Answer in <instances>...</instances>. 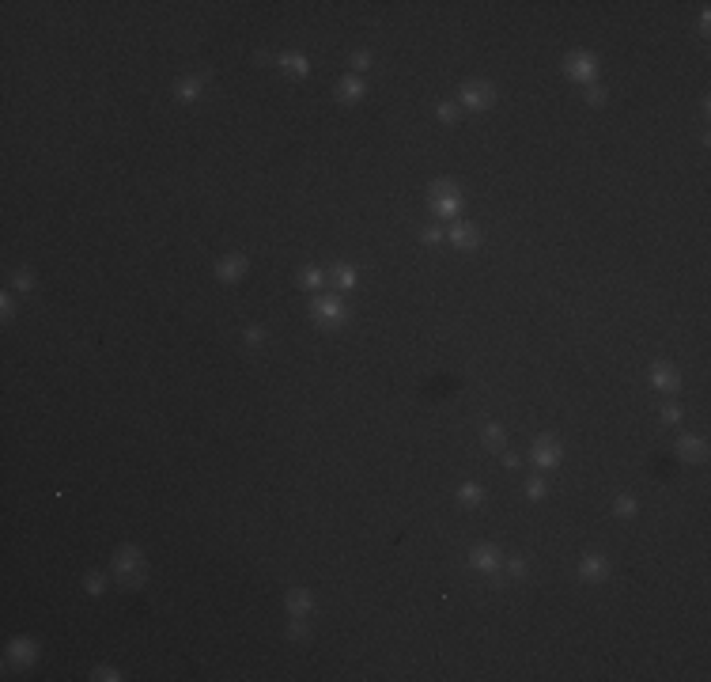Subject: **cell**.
Segmentation results:
<instances>
[{
    "mask_svg": "<svg viewBox=\"0 0 711 682\" xmlns=\"http://www.w3.org/2000/svg\"><path fill=\"white\" fill-rule=\"evenodd\" d=\"M144 573H148V565H144V553L136 546H121L114 553V580H121L125 588L144 584Z\"/></svg>",
    "mask_w": 711,
    "mask_h": 682,
    "instance_id": "cell-1",
    "label": "cell"
},
{
    "mask_svg": "<svg viewBox=\"0 0 711 682\" xmlns=\"http://www.w3.org/2000/svg\"><path fill=\"white\" fill-rule=\"evenodd\" d=\"M427 201H432V213L439 220H458V213H462V197H458L454 182H435Z\"/></svg>",
    "mask_w": 711,
    "mask_h": 682,
    "instance_id": "cell-2",
    "label": "cell"
},
{
    "mask_svg": "<svg viewBox=\"0 0 711 682\" xmlns=\"http://www.w3.org/2000/svg\"><path fill=\"white\" fill-rule=\"evenodd\" d=\"M311 315H314V323L326 326V330H333V326H344V323H349V311H344V303L337 300V296H314Z\"/></svg>",
    "mask_w": 711,
    "mask_h": 682,
    "instance_id": "cell-3",
    "label": "cell"
},
{
    "mask_svg": "<svg viewBox=\"0 0 711 682\" xmlns=\"http://www.w3.org/2000/svg\"><path fill=\"white\" fill-rule=\"evenodd\" d=\"M462 107L465 110H488L492 102H496V91H492V84H484V80H470V84H462Z\"/></svg>",
    "mask_w": 711,
    "mask_h": 682,
    "instance_id": "cell-4",
    "label": "cell"
},
{
    "mask_svg": "<svg viewBox=\"0 0 711 682\" xmlns=\"http://www.w3.org/2000/svg\"><path fill=\"white\" fill-rule=\"evenodd\" d=\"M564 69H568L571 80H583V84H594V80H598V57H594V53H587V50L568 53Z\"/></svg>",
    "mask_w": 711,
    "mask_h": 682,
    "instance_id": "cell-5",
    "label": "cell"
},
{
    "mask_svg": "<svg viewBox=\"0 0 711 682\" xmlns=\"http://www.w3.org/2000/svg\"><path fill=\"white\" fill-rule=\"evenodd\" d=\"M560 444L556 440H548V436H541V440H533V467H541V470H553L556 463H560Z\"/></svg>",
    "mask_w": 711,
    "mask_h": 682,
    "instance_id": "cell-6",
    "label": "cell"
},
{
    "mask_svg": "<svg viewBox=\"0 0 711 682\" xmlns=\"http://www.w3.org/2000/svg\"><path fill=\"white\" fill-rule=\"evenodd\" d=\"M470 565L481 568V573H499V568H504V553H499L496 546H473Z\"/></svg>",
    "mask_w": 711,
    "mask_h": 682,
    "instance_id": "cell-7",
    "label": "cell"
},
{
    "mask_svg": "<svg viewBox=\"0 0 711 682\" xmlns=\"http://www.w3.org/2000/svg\"><path fill=\"white\" fill-rule=\"evenodd\" d=\"M246 254H228V258H220V266H216V277L223 280V285H235V280L246 277Z\"/></svg>",
    "mask_w": 711,
    "mask_h": 682,
    "instance_id": "cell-8",
    "label": "cell"
},
{
    "mask_svg": "<svg viewBox=\"0 0 711 682\" xmlns=\"http://www.w3.org/2000/svg\"><path fill=\"white\" fill-rule=\"evenodd\" d=\"M205 80H208L205 72H193V76H182V80L174 84V99H178V102H197V95L205 91Z\"/></svg>",
    "mask_w": 711,
    "mask_h": 682,
    "instance_id": "cell-9",
    "label": "cell"
},
{
    "mask_svg": "<svg viewBox=\"0 0 711 682\" xmlns=\"http://www.w3.org/2000/svg\"><path fill=\"white\" fill-rule=\"evenodd\" d=\"M579 576L591 580V584L605 580V576H609V561H605V553H587V557L579 561Z\"/></svg>",
    "mask_w": 711,
    "mask_h": 682,
    "instance_id": "cell-10",
    "label": "cell"
},
{
    "mask_svg": "<svg viewBox=\"0 0 711 682\" xmlns=\"http://www.w3.org/2000/svg\"><path fill=\"white\" fill-rule=\"evenodd\" d=\"M447 239L454 246H477V243H481V231H477L473 224H465V220H454L447 228Z\"/></svg>",
    "mask_w": 711,
    "mask_h": 682,
    "instance_id": "cell-11",
    "label": "cell"
},
{
    "mask_svg": "<svg viewBox=\"0 0 711 682\" xmlns=\"http://www.w3.org/2000/svg\"><path fill=\"white\" fill-rule=\"evenodd\" d=\"M35 656H38V645L35 640H27V637H15L12 645H8V663H35Z\"/></svg>",
    "mask_w": 711,
    "mask_h": 682,
    "instance_id": "cell-12",
    "label": "cell"
},
{
    "mask_svg": "<svg viewBox=\"0 0 711 682\" xmlns=\"http://www.w3.org/2000/svg\"><path fill=\"white\" fill-rule=\"evenodd\" d=\"M677 455H681L685 463H704V455H708V444L700 436H689L685 432L681 440H677Z\"/></svg>",
    "mask_w": 711,
    "mask_h": 682,
    "instance_id": "cell-13",
    "label": "cell"
},
{
    "mask_svg": "<svg viewBox=\"0 0 711 682\" xmlns=\"http://www.w3.org/2000/svg\"><path fill=\"white\" fill-rule=\"evenodd\" d=\"M651 383L658 391H677V387H681V375H677L674 364H654L651 368Z\"/></svg>",
    "mask_w": 711,
    "mask_h": 682,
    "instance_id": "cell-14",
    "label": "cell"
},
{
    "mask_svg": "<svg viewBox=\"0 0 711 682\" xmlns=\"http://www.w3.org/2000/svg\"><path fill=\"white\" fill-rule=\"evenodd\" d=\"M280 69H284V76H295V80H303V76H311V61L303 57V53H280Z\"/></svg>",
    "mask_w": 711,
    "mask_h": 682,
    "instance_id": "cell-15",
    "label": "cell"
},
{
    "mask_svg": "<svg viewBox=\"0 0 711 682\" xmlns=\"http://www.w3.org/2000/svg\"><path fill=\"white\" fill-rule=\"evenodd\" d=\"M363 91H367V87H363V80L356 76V72H349V76L337 84V99H341V102H360Z\"/></svg>",
    "mask_w": 711,
    "mask_h": 682,
    "instance_id": "cell-16",
    "label": "cell"
},
{
    "mask_svg": "<svg viewBox=\"0 0 711 682\" xmlns=\"http://www.w3.org/2000/svg\"><path fill=\"white\" fill-rule=\"evenodd\" d=\"M329 280H333L341 292H352L356 288V280H360V273H356V266H349V262H341V266H333L329 269Z\"/></svg>",
    "mask_w": 711,
    "mask_h": 682,
    "instance_id": "cell-17",
    "label": "cell"
},
{
    "mask_svg": "<svg viewBox=\"0 0 711 682\" xmlns=\"http://www.w3.org/2000/svg\"><path fill=\"white\" fill-rule=\"evenodd\" d=\"M326 280H329V273L322 269V266H306L303 273H299V285L311 288V292H322V288H326Z\"/></svg>",
    "mask_w": 711,
    "mask_h": 682,
    "instance_id": "cell-18",
    "label": "cell"
},
{
    "mask_svg": "<svg viewBox=\"0 0 711 682\" xmlns=\"http://www.w3.org/2000/svg\"><path fill=\"white\" fill-rule=\"evenodd\" d=\"M288 611H292L295 618H306V614H311V591H303V588H292V591H288Z\"/></svg>",
    "mask_w": 711,
    "mask_h": 682,
    "instance_id": "cell-19",
    "label": "cell"
},
{
    "mask_svg": "<svg viewBox=\"0 0 711 682\" xmlns=\"http://www.w3.org/2000/svg\"><path fill=\"white\" fill-rule=\"evenodd\" d=\"M481 440H484V444H488V447H496V451H499V447L507 444V432H504V424H496V421H492V424H484Z\"/></svg>",
    "mask_w": 711,
    "mask_h": 682,
    "instance_id": "cell-20",
    "label": "cell"
},
{
    "mask_svg": "<svg viewBox=\"0 0 711 682\" xmlns=\"http://www.w3.org/2000/svg\"><path fill=\"white\" fill-rule=\"evenodd\" d=\"M458 501H462L465 508H473V504H481V501H484V489L477 485V481H465V485L458 489Z\"/></svg>",
    "mask_w": 711,
    "mask_h": 682,
    "instance_id": "cell-21",
    "label": "cell"
},
{
    "mask_svg": "<svg viewBox=\"0 0 711 682\" xmlns=\"http://www.w3.org/2000/svg\"><path fill=\"white\" fill-rule=\"evenodd\" d=\"M12 288H15V292H30V288H35V273H30V269H15L12 273Z\"/></svg>",
    "mask_w": 711,
    "mask_h": 682,
    "instance_id": "cell-22",
    "label": "cell"
},
{
    "mask_svg": "<svg viewBox=\"0 0 711 682\" xmlns=\"http://www.w3.org/2000/svg\"><path fill=\"white\" fill-rule=\"evenodd\" d=\"M84 591H87V595H102V591H107V576H102V573H91V576L84 580Z\"/></svg>",
    "mask_w": 711,
    "mask_h": 682,
    "instance_id": "cell-23",
    "label": "cell"
},
{
    "mask_svg": "<svg viewBox=\"0 0 711 682\" xmlns=\"http://www.w3.org/2000/svg\"><path fill=\"white\" fill-rule=\"evenodd\" d=\"M242 341L250 345V349H257V345H265V326H246V334H242Z\"/></svg>",
    "mask_w": 711,
    "mask_h": 682,
    "instance_id": "cell-24",
    "label": "cell"
},
{
    "mask_svg": "<svg viewBox=\"0 0 711 682\" xmlns=\"http://www.w3.org/2000/svg\"><path fill=\"white\" fill-rule=\"evenodd\" d=\"M613 512H617V516H628V519H632V516H636V501H632V496H617Z\"/></svg>",
    "mask_w": 711,
    "mask_h": 682,
    "instance_id": "cell-25",
    "label": "cell"
},
{
    "mask_svg": "<svg viewBox=\"0 0 711 682\" xmlns=\"http://www.w3.org/2000/svg\"><path fill=\"white\" fill-rule=\"evenodd\" d=\"M526 496H530V501H541V496H545V481H541L537 474L526 481Z\"/></svg>",
    "mask_w": 711,
    "mask_h": 682,
    "instance_id": "cell-26",
    "label": "cell"
},
{
    "mask_svg": "<svg viewBox=\"0 0 711 682\" xmlns=\"http://www.w3.org/2000/svg\"><path fill=\"white\" fill-rule=\"evenodd\" d=\"M424 243H443V239H447V228H439V224H432V228H424Z\"/></svg>",
    "mask_w": 711,
    "mask_h": 682,
    "instance_id": "cell-27",
    "label": "cell"
},
{
    "mask_svg": "<svg viewBox=\"0 0 711 682\" xmlns=\"http://www.w3.org/2000/svg\"><path fill=\"white\" fill-rule=\"evenodd\" d=\"M288 637H292V640H303V637H306V622H303V618H295V614H292V625H288Z\"/></svg>",
    "mask_w": 711,
    "mask_h": 682,
    "instance_id": "cell-28",
    "label": "cell"
},
{
    "mask_svg": "<svg viewBox=\"0 0 711 682\" xmlns=\"http://www.w3.org/2000/svg\"><path fill=\"white\" fill-rule=\"evenodd\" d=\"M367 65H371V53H367V50H356V53H352V69H356V76H360V72L367 69Z\"/></svg>",
    "mask_w": 711,
    "mask_h": 682,
    "instance_id": "cell-29",
    "label": "cell"
},
{
    "mask_svg": "<svg viewBox=\"0 0 711 682\" xmlns=\"http://www.w3.org/2000/svg\"><path fill=\"white\" fill-rule=\"evenodd\" d=\"M435 114H439L443 122H454V118H458V102H439V110H435Z\"/></svg>",
    "mask_w": 711,
    "mask_h": 682,
    "instance_id": "cell-30",
    "label": "cell"
},
{
    "mask_svg": "<svg viewBox=\"0 0 711 682\" xmlns=\"http://www.w3.org/2000/svg\"><path fill=\"white\" fill-rule=\"evenodd\" d=\"M587 102H591V107H602V102H605V91H602L598 84H591V87H587Z\"/></svg>",
    "mask_w": 711,
    "mask_h": 682,
    "instance_id": "cell-31",
    "label": "cell"
},
{
    "mask_svg": "<svg viewBox=\"0 0 711 682\" xmlns=\"http://www.w3.org/2000/svg\"><path fill=\"white\" fill-rule=\"evenodd\" d=\"M91 679H95V682H118L121 675H118V671H114V667H99V671H95V675H91Z\"/></svg>",
    "mask_w": 711,
    "mask_h": 682,
    "instance_id": "cell-32",
    "label": "cell"
},
{
    "mask_svg": "<svg viewBox=\"0 0 711 682\" xmlns=\"http://www.w3.org/2000/svg\"><path fill=\"white\" fill-rule=\"evenodd\" d=\"M504 565H507V573H511V576L526 573V561H522V557H511V561H504Z\"/></svg>",
    "mask_w": 711,
    "mask_h": 682,
    "instance_id": "cell-33",
    "label": "cell"
},
{
    "mask_svg": "<svg viewBox=\"0 0 711 682\" xmlns=\"http://www.w3.org/2000/svg\"><path fill=\"white\" fill-rule=\"evenodd\" d=\"M662 421H681V406H662Z\"/></svg>",
    "mask_w": 711,
    "mask_h": 682,
    "instance_id": "cell-34",
    "label": "cell"
},
{
    "mask_svg": "<svg viewBox=\"0 0 711 682\" xmlns=\"http://www.w3.org/2000/svg\"><path fill=\"white\" fill-rule=\"evenodd\" d=\"M0 315H4V318H12V315H15V307H12V296H4V300H0Z\"/></svg>",
    "mask_w": 711,
    "mask_h": 682,
    "instance_id": "cell-35",
    "label": "cell"
}]
</instances>
